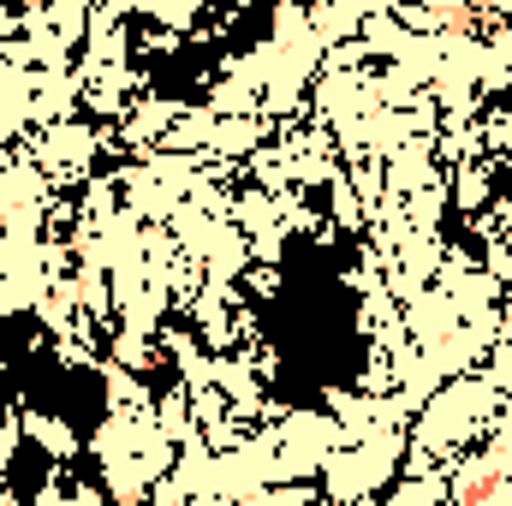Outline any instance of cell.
<instances>
[{
    "instance_id": "6da1fadb",
    "label": "cell",
    "mask_w": 512,
    "mask_h": 506,
    "mask_svg": "<svg viewBox=\"0 0 512 506\" xmlns=\"http://www.w3.org/2000/svg\"><path fill=\"white\" fill-rule=\"evenodd\" d=\"M489 489H495V477H483V483H471V489H465L459 501H465V506H477V501H483V495H489Z\"/></svg>"
}]
</instances>
